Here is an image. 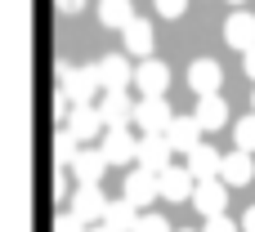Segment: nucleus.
Wrapping results in <instances>:
<instances>
[{"label":"nucleus","instance_id":"nucleus-2","mask_svg":"<svg viewBox=\"0 0 255 232\" xmlns=\"http://www.w3.org/2000/svg\"><path fill=\"white\" fill-rule=\"evenodd\" d=\"M134 89H139V98H166V89H170V67H166L161 58H139V67H134Z\"/></svg>","mask_w":255,"mask_h":232},{"label":"nucleus","instance_id":"nucleus-32","mask_svg":"<svg viewBox=\"0 0 255 232\" xmlns=\"http://www.w3.org/2000/svg\"><path fill=\"white\" fill-rule=\"evenodd\" d=\"M90 232H112V228L108 224H90Z\"/></svg>","mask_w":255,"mask_h":232},{"label":"nucleus","instance_id":"nucleus-7","mask_svg":"<svg viewBox=\"0 0 255 232\" xmlns=\"http://www.w3.org/2000/svg\"><path fill=\"white\" fill-rule=\"evenodd\" d=\"M193 206H197V215H224V206H229V183L224 179H197V192H193Z\"/></svg>","mask_w":255,"mask_h":232},{"label":"nucleus","instance_id":"nucleus-13","mask_svg":"<svg viewBox=\"0 0 255 232\" xmlns=\"http://www.w3.org/2000/svg\"><path fill=\"white\" fill-rule=\"evenodd\" d=\"M99 80H103V89H130L134 67L126 63V54H108V58H99Z\"/></svg>","mask_w":255,"mask_h":232},{"label":"nucleus","instance_id":"nucleus-1","mask_svg":"<svg viewBox=\"0 0 255 232\" xmlns=\"http://www.w3.org/2000/svg\"><path fill=\"white\" fill-rule=\"evenodd\" d=\"M58 89L72 98V107H90V103L99 98V89H103L99 63H94V67H67V63H58Z\"/></svg>","mask_w":255,"mask_h":232},{"label":"nucleus","instance_id":"nucleus-16","mask_svg":"<svg viewBox=\"0 0 255 232\" xmlns=\"http://www.w3.org/2000/svg\"><path fill=\"white\" fill-rule=\"evenodd\" d=\"M188 170H193V179H220V170H224V156L211 148V143H197L193 152H188V161H184Z\"/></svg>","mask_w":255,"mask_h":232},{"label":"nucleus","instance_id":"nucleus-27","mask_svg":"<svg viewBox=\"0 0 255 232\" xmlns=\"http://www.w3.org/2000/svg\"><path fill=\"white\" fill-rule=\"evenodd\" d=\"M134 232H175V228H170L161 215H139V228Z\"/></svg>","mask_w":255,"mask_h":232},{"label":"nucleus","instance_id":"nucleus-5","mask_svg":"<svg viewBox=\"0 0 255 232\" xmlns=\"http://www.w3.org/2000/svg\"><path fill=\"white\" fill-rule=\"evenodd\" d=\"M99 107V116H103V125L112 130V125H130L134 121V98H130V89H103V98L94 103Z\"/></svg>","mask_w":255,"mask_h":232},{"label":"nucleus","instance_id":"nucleus-33","mask_svg":"<svg viewBox=\"0 0 255 232\" xmlns=\"http://www.w3.org/2000/svg\"><path fill=\"white\" fill-rule=\"evenodd\" d=\"M229 4H238V9H242V0H229Z\"/></svg>","mask_w":255,"mask_h":232},{"label":"nucleus","instance_id":"nucleus-21","mask_svg":"<svg viewBox=\"0 0 255 232\" xmlns=\"http://www.w3.org/2000/svg\"><path fill=\"white\" fill-rule=\"evenodd\" d=\"M103 224H108L112 232H134V228H139V206H134V201H126V197H121V201H108Z\"/></svg>","mask_w":255,"mask_h":232},{"label":"nucleus","instance_id":"nucleus-26","mask_svg":"<svg viewBox=\"0 0 255 232\" xmlns=\"http://www.w3.org/2000/svg\"><path fill=\"white\" fill-rule=\"evenodd\" d=\"M54 232H90V224H85V219H76V215L67 210V215H58V224H54Z\"/></svg>","mask_w":255,"mask_h":232},{"label":"nucleus","instance_id":"nucleus-9","mask_svg":"<svg viewBox=\"0 0 255 232\" xmlns=\"http://www.w3.org/2000/svg\"><path fill=\"white\" fill-rule=\"evenodd\" d=\"M72 215L85 219V224H103V215H108V197L99 192V183H81V192L72 197Z\"/></svg>","mask_w":255,"mask_h":232},{"label":"nucleus","instance_id":"nucleus-23","mask_svg":"<svg viewBox=\"0 0 255 232\" xmlns=\"http://www.w3.org/2000/svg\"><path fill=\"white\" fill-rule=\"evenodd\" d=\"M76 143H81V139H76L72 130H58V139H54V165H58V170H67V165L81 156V148H76Z\"/></svg>","mask_w":255,"mask_h":232},{"label":"nucleus","instance_id":"nucleus-8","mask_svg":"<svg viewBox=\"0 0 255 232\" xmlns=\"http://www.w3.org/2000/svg\"><path fill=\"white\" fill-rule=\"evenodd\" d=\"M170 139L166 134H139V165L143 170H152V174H161L166 165H170Z\"/></svg>","mask_w":255,"mask_h":232},{"label":"nucleus","instance_id":"nucleus-25","mask_svg":"<svg viewBox=\"0 0 255 232\" xmlns=\"http://www.w3.org/2000/svg\"><path fill=\"white\" fill-rule=\"evenodd\" d=\"M202 232H242V224H233L229 215H211V219L202 224Z\"/></svg>","mask_w":255,"mask_h":232},{"label":"nucleus","instance_id":"nucleus-29","mask_svg":"<svg viewBox=\"0 0 255 232\" xmlns=\"http://www.w3.org/2000/svg\"><path fill=\"white\" fill-rule=\"evenodd\" d=\"M58 4V13H81L85 9V0H54Z\"/></svg>","mask_w":255,"mask_h":232},{"label":"nucleus","instance_id":"nucleus-6","mask_svg":"<svg viewBox=\"0 0 255 232\" xmlns=\"http://www.w3.org/2000/svg\"><path fill=\"white\" fill-rule=\"evenodd\" d=\"M170 121H175V112H170L166 98H139V107H134V125H139L143 134H166Z\"/></svg>","mask_w":255,"mask_h":232},{"label":"nucleus","instance_id":"nucleus-30","mask_svg":"<svg viewBox=\"0 0 255 232\" xmlns=\"http://www.w3.org/2000/svg\"><path fill=\"white\" fill-rule=\"evenodd\" d=\"M242 67H247V76H251V80H255V45H251V49H247V54H242Z\"/></svg>","mask_w":255,"mask_h":232},{"label":"nucleus","instance_id":"nucleus-14","mask_svg":"<svg viewBox=\"0 0 255 232\" xmlns=\"http://www.w3.org/2000/svg\"><path fill=\"white\" fill-rule=\"evenodd\" d=\"M63 130H72V134H76L81 143H90V139H99V134H103L108 125H103L99 107L90 103V107H72V112H67V125H63Z\"/></svg>","mask_w":255,"mask_h":232},{"label":"nucleus","instance_id":"nucleus-17","mask_svg":"<svg viewBox=\"0 0 255 232\" xmlns=\"http://www.w3.org/2000/svg\"><path fill=\"white\" fill-rule=\"evenodd\" d=\"M220 179H224L229 188H247V183L255 179V161H251V152H242V148H238V152H229V156H224V170H220Z\"/></svg>","mask_w":255,"mask_h":232},{"label":"nucleus","instance_id":"nucleus-18","mask_svg":"<svg viewBox=\"0 0 255 232\" xmlns=\"http://www.w3.org/2000/svg\"><path fill=\"white\" fill-rule=\"evenodd\" d=\"M126 31V54H134V58H152V22L148 18H134V22H126L121 27Z\"/></svg>","mask_w":255,"mask_h":232},{"label":"nucleus","instance_id":"nucleus-28","mask_svg":"<svg viewBox=\"0 0 255 232\" xmlns=\"http://www.w3.org/2000/svg\"><path fill=\"white\" fill-rule=\"evenodd\" d=\"M184 9H188V0H157L161 18H184Z\"/></svg>","mask_w":255,"mask_h":232},{"label":"nucleus","instance_id":"nucleus-24","mask_svg":"<svg viewBox=\"0 0 255 232\" xmlns=\"http://www.w3.org/2000/svg\"><path fill=\"white\" fill-rule=\"evenodd\" d=\"M233 143H238L242 152H255V112H247V116L233 125Z\"/></svg>","mask_w":255,"mask_h":232},{"label":"nucleus","instance_id":"nucleus-12","mask_svg":"<svg viewBox=\"0 0 255 232\" xmlns=\"http://www.w3.org/2000/svg\"><path fill=\"white\" fill-rule=\"evenodd\" d=\"M193 192H197V179H193V170L184 165H166L161 170V197L166 201H193Z\"/></svg>","mask_w":255,"mask_h":232},{"label":"nucleus","instance_id":"nucleus-19","mask_svg":"<svg viewBox=\"0 0 255 232\" xmlns=\"http://www.w3.org/2000/svg\"><path fill=\"white\" fill-rule=\"evenodd\" d=\"M193 116L202 121V130H220V125H229V103H224L220 94H202Z\"/></svg>","mask_w":255,"mask_h":232},{"label":"nucleus","instance_id":"nucleus-10","mask_svg":"<svg viewBox=\"0 0 255 232\" xmlns=\"http://www.w3.org/2000/svg\"><path fill=\"white\" fill-rule=\"evenodd\" d=\"M224 40H229L233 49H242V54L255 45V13L251 9H233V13L224 18Z\"/></svg>","mask_w":255,"mask_h":232},{"label":"nucleus","instance_id":"nucleus-11","mask_svg":"<svg viewBox=\"0 0 255 232\" xmlns=\"http://www.w3.org/2000/svg\"><path fill=\"white\" fill-rule=\"evenodd\" d=\"M188 85H193L197 98H202V94H220V85H224V67H220L215 58H197V63L188 67Z\"/></svg>","mask_w":255,"mask_h":232},{"label":"nucleus","instance_id":"nucleus-20","mask_svg":"<svg viewBox=\"0 0 255 232\" xmlns=\"http://www.w3.org/2000/svg\"><path fill=\"white\" fill-rule=\"evenodd\" d=\"M103 170H108V156H103V148H85V152L72 161V174H76L81 183H99V179H103Z\"/></svg>","mask_w":255,"mask_h":232},{"label":"nucleus","instance_id":"nucleus-4","mask_svg":"<svg viewBox=\"0 0 255 232\" xmlns=\"http://www.w3.org/2000/svg\"><path fill=\"white\" fill-rule=\"evenodd\" d=\"M99 148H103L108 165H130V161H139V139L130 134V125H112Z\"/></svg>","mask_w":255,"mask_h":232},{"label":"nucleus","instance_id":"nucleus-15","mask_svg":"<svg viewBox=\"0 0 255 232\" xmlns=\"http://www.w3.org/2000/svg\"><path fill=\"white\" fill-rule=\"evenodd\" d=\"M166 139H170V148H175V152H184V156H188V152L202 143V121H197V116H175V121L166 125Z\"/></svg>","mask_w":255,"mask_h":232},{"label":"nucleus","instance_id":"nucleus-35","mask_svg":"<svg viewBox=\"0 0 255 232\" xmlns=\"http://www.w3.org/2000/svg\"><path fill=\"white\" fill-rule=\"evenodd\" d=\"M251 107H255V98H251Z\"/></svg>","mask_w":255,"mask_h":232},{"label":"nucleus","instance_id":"nucleus-34","mask_svg":"<svg viewBox=\"0 0 255 232\" xmlns=\"http://www.w3.org/2000/svg\"><path fill=\"white\" fill-rule=\"evenodd\" d=\"M179 232H193V228H179Z\"/></svg>","mask_w":255,"mask_h":232},{"label":"nucleus","instance_id":"nucleus-22","mask_svg":"<svg viewBox=\"0 0 255 232\" xmlns=\"http://www.w3.org/2000/svg\"><path fill=\"white\" fill-rule=\"evenodd\" d=\"M99 22H103V27H126V22H134V0H99Z\"/></svg>","mask_w":255,"mask_h":232},{"label":"nucleus","instance_id":"nucleus-3","mask_svg":"<svg viewBox=\"0 0 255 232\" xmlns=\"http://www.w3.org/2000/svg\"><path fill=\"white\" fill-rule=\"evenodd\" d=\"M121 197H126V201H134L139 210H148V206L161 197V174H152V170H143V165H139V170H130V174H126V183H121Z\"/></svg>","mask_w":255,"mask_h":232},{"label":"nucleus","instance_id":"nucleus-31","mask_svg":"<svg viewBox=\"0 0 255 232\" xmlns=\"http://www.w3.org/2000/svg\"><path fill=\"white\" fill-rule=\"evenodd\" d=\"M242 232H255V206L247 210V219H242Z\"/></svg>","mask_w":255,"mask_h":232}]
</instances>
